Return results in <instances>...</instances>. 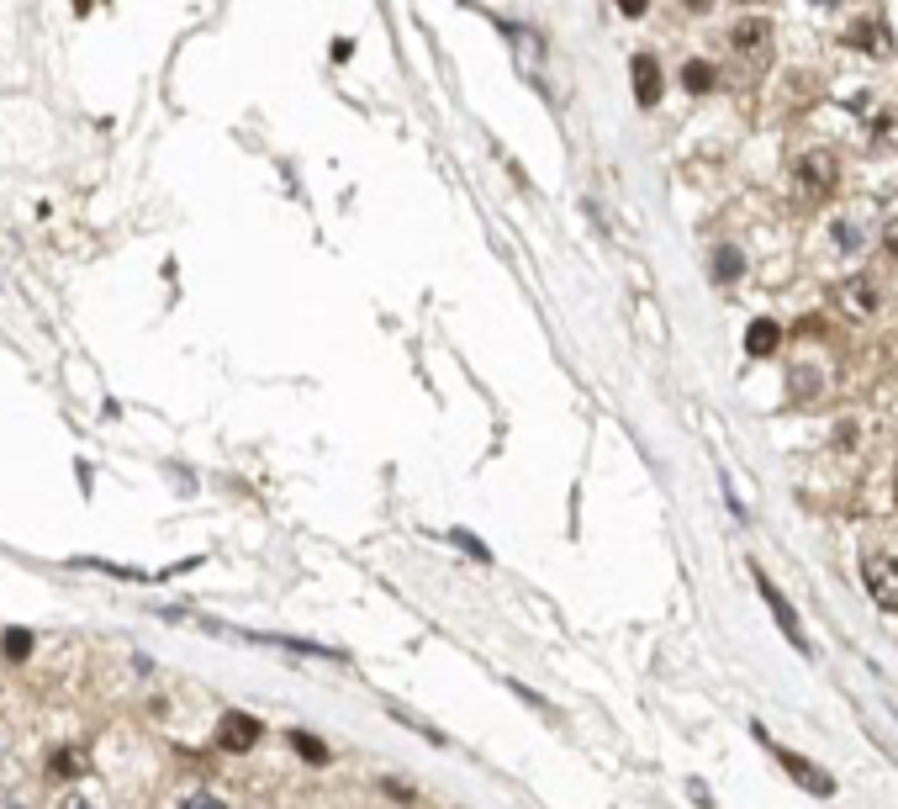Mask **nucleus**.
<instances>
[{"label":"nucleus","instance_id":"1","mask_svg":"<svg viewBox=\"0 0 898 809\" xmlns=\"http://www.w3.org/2000/svg\"><path fill=\"white\" fill-rule=\"evenodd\" d=\"M862 582H867V598L877 603V609L898 614V556H867Z\"/></svg>","mask_w":898,"mask_h":809},{"label":"nucleus","instance_id":"2","mask_svg":"<svg viewBox=\"0 0 898 809\" xmlns=\"http://www.w3.org/2000/svg\"><path fill=\"white\" fill-rule=\"evenodd\" d=\"M798 186H803V196H809V201H825V196L835 191V154H830V149L803 154V159H798Z\"/></svg>","mask_w":898,"mask_h":809},{"label":"nucleus","instance_id":"3","mask_svg":"<svg viewBox=\"0 0 898 809\" xmlns=\"http://www.w3.org/2000/svg\"><path fill=\"white\" fill-rule=\"evenodd\" d=\"M772 757H777L782 767H788V778H798V783H803V794H814V799H830V794H835V778H830V772H819L814 762H803L798 751L772 746Z\"/></svg>","mask_w":898,"mask_h":809},{"label":"nucleus","instance_id":"4","mask_svg":"<svg viewBox=\"0 0 898 809\" xmlns=\"http://www.w3.org/2000/svg\"><path fill=\"white\" fill-rule=\"evenodd\" d=\"M729 43H735V53H740V59L761 64L766 53H772V22H761V16H745V22H735V27H729Z\"/></svg>","mask_w":898,"mask_h":809},{"label":"nucleus","instance_id":"5","mask_svg":"<svg viewBox=\"0 0 898 809\" xmlns=\"http://www.w3.org/2000/svg\"><path fill=\"white\" fill-rule=\"evenodd\" d=\"M217 746L222 751H249V746H259V720L254 714H222V725H217Z\"/></svg>","mask_w":898,"mask_h":809},{"label":"nucleus","instance_id":"6","mask_svg":"<svg viewBox=\"0 0 898 809\" xmlns=\"http://www.w3.org/2000/svg\"><path fill=\"white\" fill-rule=\"evenodd\" d=\"M756 587H761V598H766V603H772V614H777V624H782V635H788V640H793V646H798V651H809V640H803V630H798V614H793V603H788V598H782V593H777V587H772V582H766L761 572H756Z\"/></svg>","mask_w":898,"mask_h":809},{"label":"nucleus","instance_id":"7","mask_svg":"<svg viewBox=\"0 0 898 809\" xmlns=\"http://www.w3.org/2000/svg\"><path fill=\"white\" fill-rule=\"evenodd\" d=\"M634 101H640V106H656V101H661V64L650 59V53H640V59H634Z\"/></svg>","mask_w":898,"mask_h":809},{"label":"nucleus","instance_id":"8","mask_svg":"<svg viewBox=\"0 0 898 809\" xmlns=\"http://www.w3.org/2000/svg\"><path fill=\"white\" fill-rule=\"evenodd\" d=\"M846 43L862 48V53H888V48H893V38H888L883 22H856V27L846 32Z\"/></svg>","mask_w":898,"mask_h":809},{"label":"nucleus","instance_id":"9","mask_svg":"<svg viewBox=\"0 0 898 809\" xmlns=\"http://www.w3.org/2000/svg\"><path fill=\"white\" fill-rule=\"evenodd\" d=\"M840 302H846V312H851V318H872V307H877V291H872V281H862V275H856V281H846V286H840Z\"/></svg>","mask_w":898,"mask_h":809},{"label":"nucleus","instance_id":"10","mask_svg":"<svg viewBox=\"0 0 898 809\" xmlns=\"http://www.w3.org/2000/svg\"><path fill=\"white\" fill-rule=\"evenodd\" d=\"M85 767H90V757H85L80 746H64V751H53V757H48V772H53V778H80Z\"/></svg>","mask_w":898,"mask_h":809},{"label":"nucleus","instance_id":"11","mask_svg":"<svg viewBox=\"0 0 898 809\" xmlns=\"http://www.w3.org/2000/svg\"><path fill=\"white\" fill-rule=\"evenodd\" d=\"M777 339H782V328L772 318H761V323H751V334H745V349L761 360V355H772V349H777Z\"/></svg>","mask_w":898,"mask_h":809},{"label":"nucleus","instance_id":"12","mask_svg":"<svg viewBox=\"0 0 898 809\" xmlns=\"http://www.w3.org/2000/svg\"><path fill=\"white\" fill-rule=\"evenodd\" d=\"M291 746H296V757H307L312 767H328V757H333V751L317 741V735H302V730H291Z\"/></svg>","mask_w":898,"mask_h":809},{"label":"nucleus","instance_id":"13","mask_svg":"<svg viewBox=\"0 0 898 809\" xmlns=\"http://www.w3.org/2000/svg\"><path fill=\"white\" fill-rule=\"evenodd\" d=\"M682 85H687V90H708V85H714V64L692 59V64L682 69Z\"/></svg>","mask_w":898,"mask_h":809},{"label":"nucleus","instance_id":"14","mask_svg":"<svg viewBox=\"0 0 898 809\" xmlns=\"http://www.w3.org/2000/svg\"><path fill=\"white\" fill-rule=\"evenodd\" d=\"M175 809H228V799H217L212 788H191V794H185Z\"/></svg>","mask_w":898,"mask_h":809},{"label":"nucleus","instance_id":"15","mask_svg":"<svg viewBox=\"0 0 898 809\" xmlns=\"http://www.w3.org/2000/svg\"><path fill=\"white\" fill-rule=\"evenodd\" d=\"M0 651H6L11 661H27V651H32V635H27V630H11L6 640H0Z\"/></svg>","mask_w":898,"mask_h":809},{"label":"nucleus","instance_id":"16","mask_svg":"<svg viewBox=\"0 0 898 809\" xmlns=\"http://www.w3.org/2000/svg\"><path fill=\"white\" fill-rule=\"evenodd\" d=\"M835 238H840V249H846V254L862 249V228H856V223H835Z\"/></svg>","mask_w":898,"mask_h":809},{"label":"nucleus","instance_id":"17","mask_svg":"<svg viewBox=\"0 0 898 809\" xmlns=\"http://www.w3.org/2000/svg\"><path fill=\"white\" fill-rule=\"evenodd\" d=\"M714 270H719V281H735V275H740V254H735V249H719Z\"/></svg>","mask_w":898,"mask_h":809},{"label":"nucleus","instance_id":"18","mask_svg":"<svg viewBox=\"0 0 898 809\" xmlns=\"http://www.w3.org/2000/svg\"><path fill=\"white\" fill-rule=\"evenodd\" d=\"M877 138H888V143L898 138V112H883V117H877Z\"/></svg>","mask_w":898,"mask_h":809},{"label":"nucleus","instance_id":"19","mask_svg":"<svg viewBox=\"0 0 898 809\" xmlns=\"http://www.w3.org/2000/svg\"><path fill=\"white\" fill-rule=\"evenodd\" d=\"M449 540H455L460 550H476V556H486V545H481L476 535H465V529H455V535H449Z\"/></svg>","mask_w":898,"mask_h":809},{"label":"nucleus","instance_id":"20","mask_svg":"<svg viewBox=\"0 0 898 809\" xmlns=\"http://www.w3.org/2000/svg\"><path fill=\"white\" fill-rule=\"evenodd\" d=\"M645 6H650V0H619L624 16H645Z\"/></svg>","mask_w":898,"mask_h":809},{"label":"nucleus","instance_id":"21","mask_svg":"<svg viewBox=\"0 0 898 809\" xmlns=\"http://www.w3.org/2000/svg\"><path fill=\"white\" fill-rule=\"evenodd\" d=\"M883 244H888V249L898 254V217H893V223H888V233H883Z\"/></svg>","mask_w":898,"mask_h":809},{"label":"nucleus","instance_id":"22","mask_svg":"<svg viewBox=\"0 0 898 809\" xmlns=\"http://www.w3.org/2000/svg\"><path fill=\"white\" fill-rule=\"evenodd\" d=\"M59 809H96V804H90V799H85V794H74V799H64V804H59Z\"/></svg>","mask_w":898,"mask_h":809},{"label":"nucleus","instance_id":"23","mask_svg":"<svg viewBox=\"0 0 898 809\" xmlns=\"http://www.w3.org/2000/svg\"><path fill=\"white\" fill-rule=\"evenodd\" d=\"M687 6H692V11H708V6H714V0H687Z\"/></svg>","mask_w":898,"mask_h":809}]
</instances>
